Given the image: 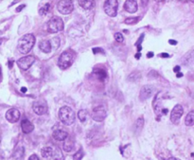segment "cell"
Returning <instances> with one entry per match:
<instances>
[{
	"label": "cell",
	"mask_w": 194,
	"mask_h": 160,
	"mask_svg": "<svg viewBox=\"0 0 194 160\" xmlns=\"http://www.w3.org/2000/svg\"><path fill=\"white\" fill-rule=\"evenodd\" d=\"M39 48L44 53H49L51 51L50 42L47 41V40H43V41H41L39 44Z\"/></svg>",
	"instance_id": "ac0fdd59"
},
{
	"label": "cell",
	"mask_w": 194,
	"mask_h": 160,
	"mask_svg": "<svg viewBox=\"0 0 194 160\" xmlns=\"http://www.w3.org/2000/svg\"><path fill=\"white\" fill-rule=\"evenodd\" d=\"M63 148L66 152L70 153L72 150H74V148H75V142H74V140L71 137H67L63 142Z\"/></svg>",
	"instance_id": "e0dca14e"
},
{
	"label": "cell",
	"mask_w": 194,
	"mask_h": 160,
	"mask_svg": "<svg viewBox=\"0 0 194 160\" xmlns=\"http://www.w3.org/2000/svg\"><path fill=\"white\" fill-rule=\"evenodd\" d=\"M24 8H25V5H21V6H20L19 8L16 9V12H20V11H21V9H24Z\"/></svg>",
	"instance_id": "d590c367"
},
{
	"label": "cell",
	"mask_w": 194,
	"mask_h": 160,
	"mask_svg": "<svg viewBox=\"0 0 194 160\" xmlns=\"http://www.w3.org/2000/svg\"><path fill=\"white\" fill-rule=\"evenodd\" d=\"M23 154H24V148L21 147V148H19V149L16 150L15 153H14V154H13V156L15 158H20V157L23 156Z\"/></svg>",
	"instance_id": "83f0119b"
},
{
	"label": "cell",
	"mask_w": 194,
	"mask_h": 160,
	"mask_svg": "<svg viewBox=\"0 0 194 160\" xmlns=\"http://www.w3.org/2000/svg\"><path fill=\"white\" fill-rule=\"evenodd\" d=\"M75 112L69 106H63L59 110V118L64 125L70 126L75 122Z\"/></svg>",
	"instance_id": "7a4b0ae2"
},
{
	"label": "cell",
	"mask_w": 194,
	"mask_h": 160,
	"mask_svg": "<svg viewBox=\"0 0 194 160\" xmlns=\"http://www.w3.org/2000/svg\"><path fill=\"white\" fill-rule=\"evenodd\" d=\"M117 8H118V2L117 0H107L104 3V11L108 16L110 17H115L117 12Z\"/></svg>",
	"instance_id": "5b68a950"
},
{
	"label": "cell",
	"mask_w": 194,
	"mask_h": 160,
	"mask_svg": "<svg viewBox=\"0 0 194 160\" xmlns=\"http://www.w3.org/2000/svg\"><path fill=\"white\" fill-rule=\"evenodd\" d=\"M53 159L54 160H64L63 154L62 153V151L59 148H55L54 149V153H53Z\"/></svg>",
	"instance_id": "603a6c76"
},
{
	"label": "cell",
	"mask_w": 194,
	"mask_h": 160,
	"mask_svg": "<svg viewBox=\"0 0 194 160\" xmlns=\"http://www.w3.org/2000/svg\"><path fill=\"white\" fill-rule=\"evenodd\" d=\"M143 126H144V118H139L137 121H136V127L138 130H140Z\"/></svg>",
	"instance_id": "f546056e"
},
{
	"label": "cell",
	"mask_w": 194,
	"mask_h": 160,
	"mask_svg": "<svg viewBox=\"0 0 194 160\" xmlns=\"http://www.w3.org/2000/svg\"><path fill=\"white\" fill-rule=\"evenodd\" d=\"M32 109L34 113L38 116H42V115H44L47 112V106L43 102H34L32 105Z\"/></svg>",
	"instance_id": "7c38bea8"
},
{
	"label": "cell",
	"mask_w": 194,
	"mask_h": 160,
	"mask_svg": "<svg viewBox=\"0 0 194 160\" xmlns=\"http://www.w3.org/2000/svg\"><path fill=\"white\" fill-rule=\"evenodd\" d=\"M20 118V112L16 108L9 109L6 113V119L11 123H15Z\"/></svg>",
	"instance_id": "30bf717a"
},
{
	"label": "cell",
	"mask_w": 194,
	"mask_h": 160,
	"mask_svg": "<svg viewBox=\"0 0 194 160\" xmlns=\"http://www.w3.org/2000/svg\"><path fill=\"white\" fill-rule=\"evenodd\" d=\"M144 39V34H142V35L140 36V38L138 39V41L136 43V45L137 46V49H138V52L141 50V46H140V43H141V41Z\"/></svg>",
	"instance_id": "4dcf8cb0"
},
{
	"label": "cell",
	"mask_w": 194,
	"mask_h": 160,
	"mask_svg": "<svg viewBox=\"0 0 194 160\" xmlns=\"http://www.w3.org/2000/svg\"><path fill=\"white\" fill-rule=\"evenodd\" d=\"M159 56L162 57V58H168V57H170V55H168V53H161Z\"/></svg>",
	"instance_id": "d6a6232c"
},
{
	"label": "cell",
	"mask_w": 194,
	"mask_h": 160,
	"mask_svg": "<svg viewBox=\"0 0 194 160\" xmlns=\"http://www.w3.org/2000/svg\"><path fill=\"white\" fill-rule=\"evenodd\" d=\"M140 56H141V54L138 52V53H137V54L136 55V59H139V58H140Z\"/></svg>",
	"instance_id": "60d3db41"
},
{
	"label": "cell",
	"mask_w": 194,
	"mask_h": 160,
	"mask_svg": "<svg viewBox=\"0 0 194 160\" xmlns=\"http://www.w3.org/2000/svg\"><path fill=\"white\" fill-rule=\"evenodd\" d=\"M83 156V152L82 149H79V151L73 156V160H82Z\"/></svg>",
	"instance_id": "4316f807"
},
{
	"label": "cell",
	"mask_w": 194,
	"mask_h": 160,
	"mask_svg": "<svg viewBox=\"0 0 194 160\" xmlns=\"http://www.w3.org/2000/svg\"><path fill=\"white\" fill-rule=\"evenodd\" d=\"M124 9H125L126 12L130 13L136 12L137 11V2L135 0H128L124 3Z\"/></svg>",
	"instance_id": "4fadbf2b"
},
{
	"label": "cell",
	"mask_w": 194,
	"mask_h": 160,
	"mask_svg": "<svg viewBox=\"0 0 194 160\" xmlns=\"http://www.w3.org/2000/svg\"><path fill=\"white\" fill-rule=\"evenodd\" d=\"M176 76H177V78H180V77H183V74L181 72H178Z\"/></svg>",
	"instance_id": "f35d334b"
},
{
	"label": "cell",
	"mask_w": 194,
	"mask_h": 160,
	"mask_svg": "<svg viewBox=\"0 0 194 160\" xmlns=\"http://www.w3.org/2000/svg\"><path fill=\"white\" fill-rule=\"evenodd\" d=\"M191 156H192V157L194 158V153H191Z\"/></svg>",
	"instance_id": "7bdbcfd3"
},
{
	"label": "cell",
	"mask_w": 194,
	"mask_h": 160,
	"mask_svg": "<svg viewBox=\"0 0 194 160\" xmlns=\"http://www.w3.org/2000/svg\"><path fill=\"white\" fill-rule=\"evenodd\" d=\"M21 91L24 92V93H25V92H27V88H26V87H22V88H21Z\"/></svg>",
	"instance_id": "b9f144b4"
},
{
	"label": "cell",
	"mask_w": 194,
	"mask_h": 160,
	"mask_svg": "<svg viewBox=\"0 0 194 160\" xmlns=\"http://www.w3.org/2000/svg\"><path fill=\"white\" fill-rule=\"evenodd\" d=\"M21 129H22V131H23L24 134H29V133H31L33 131L34 126H33V124L28 121V119L25 118L21 122Z\"/></svg>",
	"instance_id": "5bb4252c"
},
{
	"label": "cell",
	"mask_w": 194,
	"mask_h": 160,
	"mask_svg": "<svg viewBox=\"0 0 194 160\" xmlns=\"http://www.w3.org/2000/svg\"><path fill=\"white\" fill-rule=\"evenodd\" d=\"M168 43H170L171 45H176V44H177V41H174V40H170V41H168Z\"/></svg>",
	"instance_id": "8d00e7d4"
},
{
	"label": "cell",
	"mask_w": 194,
	"mask_h": 160,
	"mask_svg": "<svg viewBox=\"0 0 194 160\" xmlns=\"http://www.w3.org/2000/svg\"><path fill=\"white\" fill-rule=\"evenodd\" d=\"M185 124L187 126H192V125H194V110H191L187 115V117L185 118Z\"/></svg>",
	"instance_id": "7402d4cb"
},
{
	"label": "cell",
	"mask_w": 194,
	"mask_h": 160,
	"mask_svg": "<svg viewBox=\"0 0 194 160\" xmlns=\"http://www.w3.org/2000/svg\"><path fill=\"white\" fill-rule=\"evenodd\" d=\"M79 5L84 9H90L94 7L95 2L93 0H79L78 1Z\"/></svg>",
	"instance_id": "d6986e66"
},
{
	"label": "cell",
	"mask_w": 194,
	"mask_h": 160,
	"mask_svg": "<svg viewBox=\"0 0 194 160\" xmlns=\"http://www.w3.org/2000/svg\"><path fill=\"white\" fill-rule=\"evenodd\" d=\"M74 60H75V54H74V52L72 50H66L59 57L58 66L62 69H66L72 66Z\"/></svg>",
	"instance_id": "3957f363"
},
{
	"label": "cell",
	"mask_w": 194,
	"mask_h": 160,
	"mask_svg": "<svg viewBox=\"0 0 194 160\" xmlns=\"http://www.w3.org/2000/svg\"><path fill=\"white\" fill-rule=\"evenodd\" d=\"M52 137L57 141H64L68 137V134L63 130H55L52 134Z\"/></svg>",
	"instance_id": "9a60e30c"
},
{
	"label": "cell",
	"mask_w": 194,
	"mask_h": 160,
	"mask_svg": "<svg viewBox=\"0 0 194 160\" xmlns=\"http://www.w3.org/2000/svg\"><path fill=\"white\" fill-rule=\"evenodd\" d=\"M140 19L139 17H130V18H127L125 20V24L127 25H133V24H136L138 22V20Z\"/></svg>",
	"instance_id": "484cf974"
},
{
	"label": "cell",
	"mask_w": 194,
	"mask_h": 160,
	"mask_svg": "<svg viewBox=\"0 0 194 160\" xmlns=\"http://www.w3.org/2000/svg\"><path fill=\"white\" fill-rule=\"evenodd\" d=\"M191 2H192V3H194V0H192V1H191Z\"/></svg>",
	"instance_id": "f6af8a7d"
},
{
	"label": "cell",
	"mask_w": 194,
	"mask_h": 160,
	"mask_svg": "<svg viewBox=\"0 0 194 160\" xmlns=\"http://www.w3.org/2000/svg\"><path fill=\"white\" fill-rule=\"evenodd\" d=\"M182 64L185 66H191L194 64V50H190L185 54V56L182 58Z\"/></svg>",
	"instance_id": "2e32d148"
},
{
	"label": "cell",
	"mask_w": 194,
	"mask_h": 160,
	"mask_svg": "<svg viewBox=\"0 0 194 160\" xmlns=\"http://www.w3.org/2000/svg\"><path fill=\"white\" fill-rule=\"evenodd\" d=\"M168 160H181V159H179V158H176V157H170Z\"/></svg>",
	"instance_id": "ab89813d"
},
{
	"label": "cell",
	"mask_w": 194,
	"mask_h": 160,
	"mask_svg": "<svg viewBox=\"0 0 194 160\" xmlns=\"http://www.w3.org/2000/svg\"><path fill=\"white\" fill-rule=\"evenodd\" d=\"M57 9L60 12V13L66 15V14H69L73 12L74 5H73V2L71 1V0H64V1L63 0V1L58 2Z\"/></svg>",
	"instance_id": "8992f818"
},
{
	"label": "cell",
	"mask_w": 194,
	"mask_h": 160,
	"mask_svg": "<svg viewBox=\"0 0 194 160\" xmlns=\"http://www.w3.org/2000/svg\"><path fill=\"white\" fill-rule=\"evenodd\" d=\"M0 77H1V69H0Z\"/></svg>",
	"instance_id": "ee69618b"
},
{
	"label": "cell",
	"mask_w": 194,
	"mask_h": 160,
	"mask_svg": "<svg viewBox=\"0 0 194 160\" xmlns=\"http://www.w3.org/2000/svg\"><path fill=\"white\" fill-rule=\"evenodd\" d=\"M49 9H50V5L47 3V4L44 5V7H43V8H41L39 9L40 15H46V14L49 12Z\"/></svg>",
	"instance_id": "d4e9b609"
},
{
	"label": "cell",
	"mask_w": 194,
	"mask_h": 160,
	"mask_svg": "<svg viewBox=\"0 0 194 160\" xmlns=\"http://www.w3.org/2000/svg\"><path fill=\"white\" fill-rule=\"evenodd\" d=\"M152 89L153 87L151 85H144L141 90H140V94H139V99H140L141 102H144L148 99L151 97V95L152 93Z\"/></svg>",
	"instance_id": "8fae6325"
},
{
	"label": "cell",
	"mask_w": 194,
	"mask_h": 160,
	"mask_svg": "<svg viewBox=\"0 0 194 160\" xmlns=\"http://www.w3.org/2000/svg\"><path fill=\"white\" fill-rule=\"evenodd\" d=\"M107 116V112H106V109L104 106L102 105H99L98 107H95L93 109L92 114H91V117L94 121H98V122H101L105 119Z\"/></svg>",
	"instance_id": "52a82bcc"
},
{
	"label": "cell",
	"mask_w": 194,
	"mask_h": 160,
	"mask_svg": "<svg viewBox=\"0 0 194 160\" xmlns=\"http://www.w3.org/2000/svg\"><path fill=\"white\" fill-rule=\"evenodd\" d=\"M114 37H115V40L117 43H122L124 41V37H123V35L120 32L115 33V36H114Z\"/></svg>",
	"instance_id": "f1b7e54d"
},
{
	"label": "cell",
	"mask_w": 194,
	"mask_h": 160,
	"mask_svg": "<svg viewBox=\"0 0 194 160\" xmlns=\"http://www.w3.org/2000/svg\"><path fill=\"white\" fill-rule=\"evenodd\" d=\"M94 73L97 76V78L99 80V81H104V80L106 79L107 77V74H106V71L104 70L103 68H101V67H98V68H95L94 69Z\"/></svg>",
	"instance_id": "ffe728a7"
},
{
	"label": "cell",
	"mask_w": 194,
	"mask_h": 160,
	"mask_svg": "<svg viewBox=\"0 0 194 160\" xmlns=\"http://www.w3.org/2000/svg\"><path fill=\"white\" fill-rule=\"evenodd\" d=\"M179 70H180V66H175L174 68H173V71L176 72V73H178Z\"/></svg>",
	"instance_id": "e575fe53"
},
{
	"label": "cell",
	"mask_w": 194,
	"mask_h": 160,
	"mask_svg": "<svg viewBox=\"0 0 194 160\" xmlns=\"http://www.w3.org/2000/svg\"><path fill=\"white\" fill-rule=\"evenodd\" d=\"M101 51H102V49H101V48H93V52L95 54L98 52H101Z\"/></svg>",
	"instance_id": "836d02e7"
},
{
	"label": "cell",
	"mask_w": 194,
	"mask_h": 160,
	"mask_svg": "<svg viewBox=\"0 0 194 160\" xmlns=\"http://www.w3.org/2000/svg\"><path fill=\"white\" fill-rule=\"evenodd\" d=\"M35 62V58L33 56H25L20 58L17 61V66L22 69V70H27L31 67L33 63Z\"/></svg>",
	"instance_id": "ba28073f"
},
{
	"label": "cell",
	"mask_w": 194,
	"mask_h": 160,
	"mask_svg": "<svg viewBox=\"0 0 194 160\" xmlns=\"http://www.w3.org/2000/svg\"><path fill=\"white\" fill-rule=\"evenodd\" d=\"M63 29V22L59 16H53L47 22V31L50 33H57Z\"/></svg>",
	"instance_id": "277c9868"
},
{
	"label": "cell",
	"mask_w": 194,
	"mask_h": 160,
	"mask_svg": "<svg viewBox=\"0 0 194 160\" xmlns=\"http://www.w3.org/2000/svg\"><path fill=\"white\" fill-rule=\"evenodd\" d=\"M53 153H54V149L51 147H46L41 150V154L44 158H50L53 156Z\"/></svg>",
	"instance_id": "44dd1931"
},
{
	"label": "cell",
	"mask_w": 194,
	"mask_h": 160,
	"mask_svg": "<svg viewBox=\"0 0 194 160\" xmlns=\"http://www.w3.org/2000/svg\"><path fill=\"white\" fill-rule=\"evenodd\" d=\"M89 116V114H88V112H87V110H81L79 113H78V117H79V121H81L82 122H85V121H86V118H87V117Z\"/></svg>",
	"instance_id": "cb8c5ba5"
},
{
	"label": "cell",
	"mask_w": 194,
	"mask_h": 160,
	"mask_svg": "<svg viewBox=\"0 0 194 160\" xmlns=\"http://www.w3.org/2000/svg\"><path fill=\"white\" fill-rule=\"evenodd\" d=\"M184 114V108L181 104H176V105L173 107L172 111L171 113V121L172 123L177 124L180 121L181 117Z\"/></svg>",
	"instance_id": "9c48e42d"
},
{
	"label": "cell",
	"mask_w": 194,
	"mask_h": 160,
	"mask_svg": "<svg viewBox=\"0 0 194 160\" xmlns=\"http://www.w3.org/2000/svg\"><path fill=\"white\" fill-rule=\"evenodd\" d=\"M152 56H153V53H152V52H149V53L147 54V57H148V58H152Z\"/></svg>",
	"instance_id": "74e56055"
},
{
	"label": "cell",
	"mask_w": 194,
	"mask_h": 160,
	"mask_svg": "<svg viewBox=\"0 0 194 160\" xmlns=\"http://www.w3.org/2000/svg\"><path fill=\"white\" fill-rule=\"evenodd\" d=\"M34 44H35V36L31 33H28L19 39L17 48L20 53L28 54L32 49Z\"/></svg>",
	"instance_id": "6da1fadb"
},
{
	"label": "cell",
	"mask_w": 194,
	"mask_h": 160,
	"mask_svg": "<svg viewBox=\"0 0 194 160\" xmlns=\"http://www.w3.org/2000/svg\"><path fill=\"white\" fill-rule=\"evenodd\" d=\"M28 160H40V158L38 157V156H37V154L33 153V154H31V156H29Z\"/></svg>",
	"instance_id": "1f68e13d"
}]
</instances>
